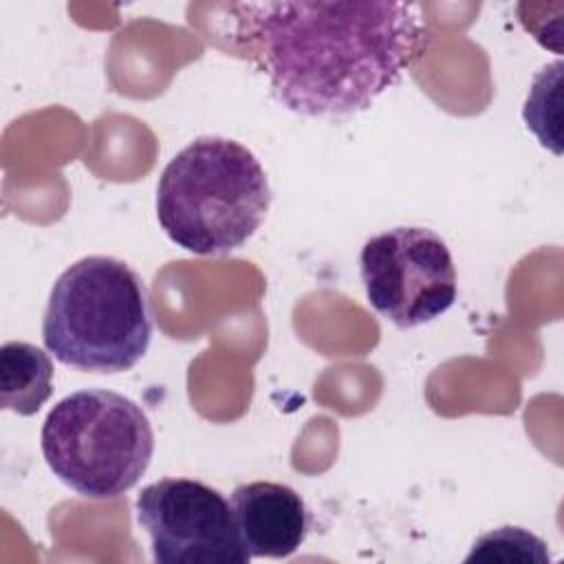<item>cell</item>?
Masks as SVG:
<instances>
[{"instance_id": "obj_1", "label": "cell", "mask_w": 564, "mask_h": 564, "mask_svg": "<svg viewBox=\"0 0 564 564\" xmlns=\"http://www.w3.org/2000/svg\"><path fill=\"white\" fill-rule=\"evenodd\" d=\"M225 35L269 79L273 97L304 117L368 110L430 46L419 2L216 4Z\"/></svg>"}, {"instance_id": "obj_2", "label": "cell", "mask_w": 564, "mask_h": 564, "mask_svg": "<svg viewBox=\"0 0 564 564\" xmlns=\"http://www.w3.org/2000/svg\"><path fill=\"white\" fill-rule=\"evenodd\" d=\"M154 205L161 229L176 247L223 256L260 229L271 185L249 148L227 137H198L163 167Z\"/></svg>"}, {"instance_id": "obj_3", "label": "cell", "mask_w": 564, "mask_h": 564, "mask_svg": "<svg viewBox=\"0 0 564 564\" xmlns=\"http://www.w3.org/2000/svg\"><path fill=\"white\" fill-rule=\"evenodd\" d=\"M46 350L82 372L130 370L152 339L143 280L123 260L86 256L55 280L42 317Z\"/></svg>"}, {"instance_id": "obj_4", "label": "cell", "mask_w": 564, "mask_h": 564, "mask_svg": "<svg viewBox=\"0 0 564 564\" xmlns=\"http://www.w3.org/2000/svg\"><path fill=\"white\" fill-rule=\"evenodd\" d=\"M40 447L57 480L84 498L110 500L132 489L150 467L154 432L137 401L90 388L51 408Z\"/></svg>"}, {"instance_id": "obj_5", "label": "cell", "mask_w": 564, "mask_h": 564, "mask_svg": "<svg viewBox=\"0 0 564 564\" xmlns=\"http://www.w3.org/2000/svg\"><path fill=\"white\" fill-rule=\"evenodd\" d=\"M359 275L368 304L403 330L449 311L458 289L447 242L416 225L368 238L359 253Z\"/></svg>"}, {"instance_id": "obj_6", "label": "cell", "mask_w": 564, "mask_h": 564, "mask_svg": "<svg viewBox=\"0 0 564 564\" xmlns=\"http://www.w3.org/2000/svg\"><path fill=\"white\" fill-rule=\"evenodd\" d=\"M156 564H247L231 507L225 496L192 478H161L134 502Z\"/></svg>"}, {"instance_id": "obj_7", "label": "cell", "mask_w": 564, "mask_h": 564, "mask_svg": "<svg viewBox=\"0 0 564 564\" xmlns=\"http://www.w3.org/2000/svg\"><path fill=\"white\" fill-rule=\"evenodd\" d=\"M229 507L240 540L251 557L293 555L311 527L302 496L282 482L253 480L231 491Z\"/></svg>"}, {"instance_id": "obj_8", "label": "cell", "mask_w": 564, "mask_h": 564, "mask_svg": "<svg viewBox=\"0 0 564 564\" xmlns=\"http://www.w3.org/2000/svg\"><path fill=\"white\" fill-rule=\"evenodd\" d=\"M53 392L48 352L29 341H7L0 350V405L18 416L35 414Z\"/></svg>"}, {"instance_id": "obj_9", "label": "cell", "mask_w": 564, "mask_h": 564, "mask_svg": "<svg viewBox=\"0 0 564 564\" xmlns=\"http://www.w3.org/2000/svg\"><path fill=\"white\" fill-rule=\"evenodd\" d=\"M465 562H533L549 564L546 542L522 527H500L482 533Z\"/></svg>"}]
</instances>
